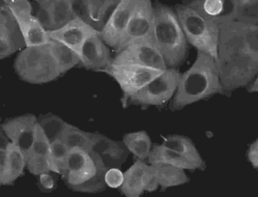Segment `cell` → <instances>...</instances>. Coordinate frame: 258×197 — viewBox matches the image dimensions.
Here are the masks:
<instances>
[{
	"mask_svg": "<svg viewBox=\"0 0 258 197\" xmlns=\"http://www.w3.org/2000/svg\"><path fill=\"white\" fill-rule=\"evenodd\" d=\"M123 173L117 168L109 169L105 175L106 184L110 188H120L123 182Z\"/></svg>",
	"mask_w": 258,
	"mask_h": 197,
	"instance_id": "cell-33",
	"label": "cell"
},
{
	"mask_svg": "<svg viewBox=\"0 0 258 197\" xmlns=\"http://www.w3.org/2000/svg\"><path fill=\"white\" fill-rule=\"evenodd\" d=\"M181 74L178 69L168 68L129 97L124 107L136 105L147 109L151 106H164L176 93Z\"/></svg>",
	"mask_w": 258,
	"mask_h": 197,
	"instance_id": "cell-7",
	"label": "cell"
},
{
	"mask_svg": "<svg viewBox=\"0 0 258 197\" xmlns=\"http://www.w3.org/2000/svg\"><path fill=\"white\" fill-rule=\"evenodd\" d=\"M150 166L159 186H161L163 189L182 185L189 181L184 170L181 168L164 163H156Z\"/></svg>",
	"mask_w": 258,
	"mask_h": 197,
	"instance_id": "cell-23",
	"label": "cell"
},
{
	"mask_svg": "<svg viewBox=\"0 0 258 197\" xmlns=\"http://www.w3.org/2000/svg\"><path fill=\"white\" fill-rule=\"evenodd\" d=\"M174 11L188 43L217 61L219 28L215 21L203 18L185 4L176 5Z\"/></svg>",
	"mask_w": 258,
	"mask_h": 197,
	"instance_id": "cell-5",
	"label": "cell"
},
{
	"mask_svg": "<svg viewBox=\"0 0 258 197\" xmlns=\"http://www.w3.org/2000/svg\"><path fill=\"white\" fill-rule=\"evenodd\" d=\"M16 74L33 85H42L57 80L61 74L50 53L48 45L26 47L14 61Z\"/></svg>",
	"mask_w": 258,
	"mask_h": 197,
	"instance_id": "cell-6",
	"label": "cell"
},
{
	"mask_svg": "<svg viewBox=\"0 0 258 197\" xmlns=\"http://www.w3.org/2000/svg\"><path fill=\"white\" fill-rule=\"evenodd\" d=\"M113 65H141L159 71L168 69L164 58L154 42V39L138 41L116 53L112 58Z\"/></svg>",
	"mask_w": 258,
	"mask_h": 197,
	"instance_id": "cell-10",
	"label": "cell"
},
{
	"mask_svg": "<svg viewBox=\"0 0 258 197\" xmlns=\"http://www.w3.org/2000/svg\"><path fill=\"white\" fill-rule=\"evenodd\" d=\"M201 17L209 20H217L221 16L227 14L225 12L226 2L223 0H196L185 4Z\"/></svg>",
	"mask_w": 258,
	"mask_h": 197,
	"instance_id": "cell-30",
	"label": "cell"
},
{
	"mask_svg": "<svg viewBox=\"0 0 258 197\" xmlns=\"http://www.w3.org/2000/svg\"><path fill=\"white\" fill-rule=\"evenodd\" d=\"M26 47L18 22L6 1L0 3V58L6 59L23 47Z\"/></svg>",
	"mask_w": 258,
	"mask_h": 197,
	"instance_id": "cell-14",
	"label": "cell"
},
{
	"mask_svg": "<svg viewBox=\"0 0 258 197\" xmlns=\"http://www.w3.org/2000/svg\"><path fill=\"white\" fill-rule=\"evenodd\" d=\"M27 167L26 157L12 142L6 148V166L0 172V184H12L24 174Z\"/></svg>",
	"mask_w": 258,
	"mask_h": 197,
	"instance_id": "cell-20",
	"label": "cell"
},
{
	"mask_svg": "<svg viewBox=\"0 0 258 197\" xmlns=\"http://www.w3.org/2000/svg\"><path fill=\"white\" fill-rule=\"evenodd\" d=\"M49 149V141L38 123L35 142L27 157V169L34 176L50 172L48 165Z\"/></svg>",
	"mask_w": 258,
	"mask_h": 197,
	"instance_id": "cell-19",
	"label": "cell"
},
{
	"mask_svg": "<svg viewBox=\"0 0 258 197\" xmlns=\"http://www.w3.org/2000/svg\"><path fill=\"white\" fill-rule=\"evenodd\" d=\"M137 0H120L113 10L99 36L108 47L115 49L123 37Z\"/></svg>",
	"mask_w": 258,
	"mask_h": 197,
	"instance_id": "cell-13",
	"label": "cell"
},
{
	"mask_svg": "<svg viewBox=\"0 0 258 197\" xmlns=\"http://www.w3.org/2000/svg\"><path fill=\"white\" fill-rule=\"evenodd\" d=\"M231 6L232 10L228 15L232 21L247 25H258L257 0H233Z\"/></svg>",
	"mask_w": 258,
	"mask_h": 197,
	"instance_id": "cell-25",
	"label": "cell"
},
{
	"mask_svg": "<svg viewBox=\"0 0 258 197\" xmlns=\"http://www.w3.org/2000/svg\"><path fill=\"white\" fill-rule=\"evenodd\" d=\"M47 45L60 74H66L72 68L80 64V56L68 46L53 39H50L49 43Z\"/></svg>",
	"mask_w": 258,
	"mask_h": 197,
	"instance_id": "cell-26",
	"label": "cell"
},
{
	"mask_svg": "<svg viewBox=\"0 0 258 197\" xmlns=\"http://www.w3.org/2000/svg\"><path fill=\"white\" fill-rule=\"evenodd\" d=\"M18 22L26 47L43 46L49 43L47 31L38 18L32 14V6L27 0H6Z\"/></svg>",
	"mask_w": 258,
	"mask_h": 197,
	"instance_id": "cell-9",
	"label": "cell"
},
{
	"mask_svg": "<svg viewBox=\"0 0 258 197\" xmlns=\"http://www.w3.org/2000/svg\"><path fill=\"white\" fill-rule=\"evenodd\" d=\"M247 90L249 91V93H253V92H257L258 91V80L257 78H255V80L249 83V85L247 86Z\"/></svg>",
	"mask_w": 258,
	"mask_h": 197,
	"instance_id": "cell-37",
	"label": "cell"
},
{
	"mask_svg": "<svg viewBox=\"0 0 258 197\" xmlns=\"http://www.w3.org/2000/svg\"><path fill=\"white\" fill-rule=\"evenodd\" d=\"M71 7L74 13V18H80L85 23L88 19V7L87 0H70Z\"/></svg>",
	"mask_w": 258,
	"mask_h": 197,
	"instance_id": "cell-34",
	"label": "cell"
},
{
	"mask_svg": "<svg viewBox=\"0 0 258 197\" xmlns=\"http://www.w3.org/2000/svg\"><path fill=\"white\" fill-rule=\"evenodd\" d=\"M109 167L99 153L93 150H70L62 178L68 188L81 193L105 190V175Z\"/></svg>",
	"mask_w": 258,
	"mask_h": 197,
	"instance_id": "cell-3",
	"label": "cell"
},
{
	"mask_svg": "<svg viewBox=\"0 0 258 197\" xmlns=\"http://www.w3.org/2000/svg\"><path fill=\"white\" fill-rule=\"evenodd\" d=\"M126 149L123 142H114L103 135H99L93 150L99 153L107 165V162L115 165L123 163L126 157Z\"/></svg>",
	"mask_w": 258,
	"mask_h": 197,
	"instance_id": "cell-27",
	"label": "cell"
},
{
	"mask_svg": "<svg viewBox=\"0 0 258 197\" xmlns=\"http://www.w3.org/2000/svg\"><path fill=\"white\" fill-rule=\"evenodd\" d=\"M40 16L36 17L46 31L59 30L74 19L70 0H40L36 1Z\"/></svg>",
	"mask_w": 258,
	"mask_h": 197,
	"instance_id": "cell-16",
	"label": "cell"
},
{
	"mask_svg": "<svg viewBox=\"0 0 258 197\" xmlns=\"http://www.w3.org/2000/svg\"><path fill=\"white\" fill-rule=\"evenodd\" d=\"M162 145L169 149L180 153L182 156L187 158L188 160L195 163L201 171L205 170V161L201 156L199 151L197 150L196 145L194 144L191 139L187 136H179V135L168 136L164 138V143Z\"/></svg>",
	"mask_w": 258,
	"mask_h": 197,
	"instance_id": "cell-22",
	"label": "cell"
},
{
	"mask_svg": "<svg viewBox=\"0 0 258 197\" xmlns=\"http://www.w3.org/2000/svg\"><path fill=\"white\" fill-rule=\"evenodd\" d=\"M39 125L43 130L45 135L48 139L50 143L61 139L62 134L64 129L67 122L57 115H43L38 120Z\"/></svg>",
	"mask_w": 258,
	"mask_h": 197,
	"instance_id": "cell-32",
	"label": "cell"
},
{
	"mask_svg": "<svg viewBox=\"0 0 258 197\" xmlns=\"http://www.w3.org/2000/svg\"><path fill=\"white\" fill-rule=\"evenodd\" d=\"M216 64L224 91L245 87L257 75L258 58L225 45L218 44Z\"/></svg>",
	"mask_w": 258,
	"mask_h": 197,
	"instance_id": "cell-4",
	"label": "cell"
},
{
	"mask_svg": "<svg viewBox=\"0 0 258 197\" xmlns=\"http://www.w3.org/2000/svg\"><path fill=\"white\" fill-rule=\"evenodd\" d=\"M39 182H40L41 188H44L46 190H52L55 186V181L53 179V177L50 175L49 172L40 175Z\"/></svg>",
	"mask_w": 258,
	"mask_h": 197,
	"instance_id": "cell-36",
	"label": "cell"
},
{
	"mask_svg": "<svg viewBox=\"0 0 258 197\" xmlns=\"http://www.w3.org/2000/svg\"><path fill=\"white\" fill-rule=\"evenodd\" d=\"M247 158L249 163L251 164L253 168H258V140H255L249 146V149L247 151Z\"/></svg>",
	"mask_w": 258,
	"mask_h": 197,
	"instance_id": "cell-35",
	"label": "cell"
},
{
	"mask_svg": "<svg viewBox=\"0 0 258 197\" xmlns=\"http://www.w3.org/2000/svg\"><path fill=\"white\" fill-rule=\"evenodd\" d=\"M99 135L98 133L85 132L84 130L67 122L60 140L67 145L69 150H92L97 144Z\"/></svg>",
	"mask_w": 258,
	"mask_h": 197,
	"instance_id": "cell-21",
	"label": "cell"
},
{
	"mask_svg": "<svg viewBox=\"0 0 258 197\" xmlns=\"http://www.w3.org/2000/svg\"><path fill=\"white\" fill-rule=\"evenodd\" d=\"M153 39L168 68L177 69L187 59L188 42L176 12L161 3L153 6Z\"/></svg>",
	"mask_w": 258,
	"mask_h": 197,
	"instance_id": "cell-2",
	"label": "cell"
},
{
	"mask_svg": "<svg viewBox=\"0 0 258 197\" xmlns=\"http://www.w3.org/2000/svg\"><path fill=\"white\" fill-rule=\"evenodd\" d=\"M122 142L126 149L141 160L148 159L153 147L152 140L146 131L126 134L124 136Z\"/></svg>",
	"mask_w": 258,
	"mask_h": 197,
	"instance_id": "cell-29",
	"label": "cell"
},
{
	"mask_svg": "<svg viewBox=\"0 0 258 197\" xmlns=\"http://www.w3.org/2000/svg\"><path fill=\"white\" fill-rule=\"evenodd\" d=\"M224 92L216 61L208 54L197 51V59L193 65L181 74L171 108L173 110L182 109Z\"/></svg>",
	"mask_w": 258,
	"mask_h": 197,
	"instance_id": "cell-1",
	"label": "cell"
},
{
	"mask_svg": "<svg viewBox=\"0 0 258 197\" xmlns=\"http://www.w3.org/2000/svg\"><path fill=\"white\" fill-rule=\"evenodd\" d=\"M47 34L50 39L61 42L80 56L85 41L93 36H99L100 32L85 21L76 18L59 30L47 31Z\"/></svg>",
	"mask_w": 258,
	"mask_h": 197,
	"instance_id": "cell-15",
	"label": "cell"
},
{
	"mask_svg": "<svg viewBox=\"0 0 258 197\" xmlns=\"http://www.w3.org/2000/svg\"><path fill=\"white\" fill-rule=\"evenodd\" d=\"M119 0H87L88 7V19L87 24L101 32L104 24L107 22V17L109 15L110 10H114Z\"/></svg>",
	"mask_w": 258,
	"mask_h": 197,
	"instance_id": "cell-28",
	"label": "cell"
},
{
	"mask_svg": "<svg viewBox=\"0 0 258 197\" xmlns=\"http://www.w3.org/2000/svg\"><path fill=\"white\" fill-rule=\"evenodd\" d=\"M151 166L138 159L123 173V182L120 190L126 197H140L143 194L152 176Z\"/></svg>",
	"mask_w": 258,
	"mask_h": 197,
	"instance_id": "cell-18",
	"label": "cell"
},
{
	"mask_svg": "<svg viewBox=\"0 0 258 197\" xmlns=\"http://www.w3.org/2000/svg\"><path fill=\"white\" fill-rule=\"evenodd\" d=\"M38 123V119L35 115L26 114L8 119L1 125V130L24 153L26 160L35 142Z\"/></svg>",
	"mask_w": 258,
	"mask_h": 197,
	"instance_id": "cell-12",
	"label": "cell"
},
{
	"mask_svg": "<svg viewBox=\"0 0 258 197\" xmlns=\"http://www.w3.org/2000/svg\"><path fill=\"white\" fill-rule=\"evenodd\" d=\"M148 161L151 165L156 163H164L183 170H200L195 163L163 145H153L148 157Z\"/></svg>",
	"mask_w": 258,
	"mask_h": 197,
	"instance_id": "cell-24",
	"label": "cell"
},
{
	"mask_svg": "<svg viewBox=\"0 0 258 197\" xmlns=\"http://www.w3.org/2000/svg\"><path fill=\"white\" fill-rule=\"evenodd\" d=\"M153 6L149 0H137L126 32L114 49L120 53L138 41L153 39Z\"/></svg>",
	"mask_w": 258,
	"mask_h": 197,
	"instance_id": "cell-11",
	"label": "cell"
},
{
	"mask_svg": "<svg viewBox=\"0 0 258 197\" xmlns=\"http://www.w3.org/2000/svg\"><path fill=\"white\" fill-rule=\"evenodd\" d=\"M69 148L61 140H57L50 143L49 154H48V165L50 171L60 174L64 171L66 161L69 154Z\"/></svg>",
	"mask_w": 258,
	"mask_h": 197,
	"instance_id": "cell-31",
	"label": "cell"
},
{
	"mask_svg": "<svg viewBox=\"0 0 258 197\" xmlns=\"http://www.w3.org/2000/svg\"><path fill=\"white\" fill-rule=\"evenodd\" d=\"M112 77L123 92L122 104H125L129 97L147 86L148 83L159 76L164 72L144 68L141 65H113L109 64L102 71Z\"/></svg>",
	"mask_w": 258,
	"mask_h": 197,
	"instance_id": "cell-8",
	"label": "cell"
},
{
	"mask_svg": "<svg viewBox=\"0 0 258 197\" xmlns=\"http://www.w3.org/2000/svg\"><path fill=\"white\" fill-rule=\"evenodd\" d=\"M80 64L87 70L102 71L110 64L112 58L109 47L99 36L85 41L80 53Z\"/></svg>",
	"mask_w": 258,
	"mask_h": 197,
	"instance_id": "cell-17",
	"label": "cell"
}]
</instances>
